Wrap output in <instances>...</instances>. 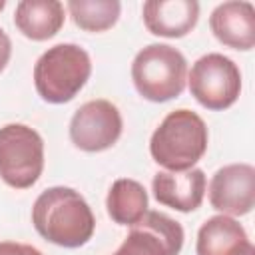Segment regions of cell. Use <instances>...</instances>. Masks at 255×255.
Wrapping results in <instances>:
<instances>
[{
	"label": "cell",
	"instance_id": "cell-13",
	"mask_svg": "<svg viewBox=\"0 0 255 255\" xmlns=\"http://www.w3.org/2000/svg\"><path fill=\"white\" fill-rule=\"evenodd\" d=\"M199 20L195 0H147L143 4V24L153 36L183 38Z\"/></svg>",
	"mask_w": 255,
	"mask_h": 255
},
{
	"label": "cell",
	"instance_id": "cell-5",
	"mask_svg": "<svg viewBox=\"0 0 255 255\" xmlns=\"http://www.w3.org/2000/svg\"><path fill=\"white\" fill-rule=\"evenodd\" d=\"M44 171V139L26 124L0 128V177L14 189L32 187Z\"/></svg>",
	"mask_w": 255,
	"mask_h": 255
},
{
	"label": "cell",
	"instance_id": "cell-6",
	"mask_svg": "<svg viewBox=\"0 0 255 255\" xmlns=\"http://www.w3.org/2000/svg\"><path fill=\"white\" fill-rule=\"evenodd\" d=\"M187 82L191 96L211 112L227 110L241 94V72L237 64L219 52L197 58Z\"/></svg>",
	"mask_w": 255,
	"mask_h": 255
},
{
	"label": "cell",
	"instance_id": "cell-8",
	"mask_svg": "<svg viewBox=\"0 0 255 255\" xmlns=\"http://www.w3.org/2000/svg\"><path fill=\"white\" fill-rule=\"evenodd\" d=\"M183 239L179 221L161 211H147L112 255H179Z\"/></svg>",
	"mask_w": 255,
	"mask_h": 255
},
{
	"label": "cell",
	"instance_id": "cell-9",
	"mask_svg": "<svg viewBox=\"0 0 255 255\" xmlns=\"http://www.w3.org/2000/svg\"><path fill=\"white\" fill-rule=\"evenodd\" d=\"M209 203L223 215H247L255 207V167L229 163L209 181Z\"/></svg>",
	"mask_w": 255,
	"mask_h": 255
},
{
	"label": "cell",
	"instance_id": "cell-19",
	"mask_svg": "<svg viewBox=\"0 0 255 255\" xmlns=\"http://www.w3.org/2000/svg\"><path fill=\"white\" fill-rule=\"evenodd\" d=\"M6 8V0H0V12Z\"/></svg>",
	"mask_w": 255,
	"mask_h": 255
},
{
	"label": "cell",
	"instance_id": "cell-1",
	"mask_svg": "<svg viewBox=\"0 0 255 255\" xmlns=\"http://www.w3.org/2000/svg\"><path fill=\"white\" fill-rule=\"evenodd\" d=\"M32 223L46 241L68 249L86 245L96 229L92 207L84 195L64 185L48 187L36 197Z\"/></svg>",
	"mask_w": 255,
	"mask_h": 255
},
{
	"label": "cell",
	"instance_id": "cell-12",
	"mask_svg": "<svg viewBox=\"0 0 255 255\" xmlns=\"http://www.w3.org/2000/svg\"><path fill=\"white\" fill-rule=\"evenodd\" d=\"M253 251L247 231L231 215H213L197 231V255H253Z\"/></svg>",
	"mask_w": 255,
	"mask_h": 255
},
{
	"label": "cell",
	"instance_id": "cell-15",
	"mask_svg": "<svg viewBox=\"0 0 255 255\" xmlns=\"http://www.w3.org/2000/svg\"><path fill=\"white\" fill-rule=\"evenodd\" d=\"M147 207V191L139 181L120 177L112 183L106 197V209L114 223L131 227L143 219Z\"/></svg>",
	"mask_w": 255,
	"mask_h": 255
},
{
	"label": "cell",
	"instance_id": "cell-3",
	"mask_svg": "<svg viewBox=\"0 0 255 255\" xmlns=\"http://www.w3.org/2000/svg\"><path fill=\"white\" fill-rule=\"evenodd\" d=\"M92 74V60L78 44H56L48 48L34 66V86L48 104L74 100Z\"/></svg>",
	"mask_w": 255,
	"mask_h": 255
},
{
	"label": "cell",
	"instance_id": "cell-14",
	"mask_svg": "<svg viewBox=\"0 0 255 255\" xmlns=\"http://www.w3.org/2000/svg\"><path fill=\"white\" fill-rule=\"evenodd\" d=\"M64 4L58 0H22L16 4L14 24L34 42L54 38L64 26Z\"/></svg>",
	"mask_w": 255,
	"mask_h": 255
},
{
	"label": "cell",
	"instance_id": "cell-7",
	"mask_svg": "<svg viewBox=\"0 0 255 255\" xmlns=\"http://www.w3.org/2000/svg\"><path fill=\"white\" fill-rule=\"evenodd\" d=\"M122 114L120 110L104 98L90 100L82 104L70 120V139L72 143L88 153H98L110 149L122 135Z\"/></svg>",
	"mask_w": 255,
	"mask_h": 255
},
{
	"label": "cell",
	"instance_id": "cell-18",
	"mask_svg": "<svg viewBox=\"0 0 255 255\" xmlns=\"http://www.w3.org/2000/svg\"><path fill=\"white\" fill-rule=\"evenodd\" d=\"M10 56H12V40H10V36L0 28V72L8 66Z\"/></svg>",
	"mask_w": 255,
	"mask_h": 255
},
{
	"label": "cell",
	"instance_id": "cell-10",
	"mask_svg": "<svg viewBox=\"0 0 255 255\" xmlns=\"http://www.w3.org/2000/svg\"><path fill=\"white\" fill-rule=\"evenodd\" d=\"M205 173L199 167L187 171H157L151 181L153 197L157 203L171 207L181 213L195 211L203 203L205 195Z\"/></svg>",
	"mask_w": 255,
	"mask_h": 255
},
{
	"label": "cell",
	"instance_id": "cell-11",
	"mask_svg": "<svg viewBox=\"0 0 255 255\" xmlns=\"http://www.w3.org/2000/svg\"><path fill=\"white\" fill-rule=\"evenodd\" d=\"M209 28L219 44L247 52L255 46V8L251 2H223L209 16Z\"/></svg>",
	"mask_w": 255,
	"mask_h": 255
},
{
	"label": "cell",
	"instance_id": "cell-16",
	"mask_svg": "<svg viewBox=\"0 0 255 255\" xmlns=\"http://www.w3.org/2000/svg\"><path fill=\"white\" fill-rule=\"evenodd\" d=\"M66 8L80 30L106 32L118 22L122 4L118 0H70Z\"/></svg>",
	"mask_w": 255,
	"mask_h": 255
},
{
	"label": "cell",
	"instance_id": "cell-17",
	"mask_svg": "<svg viewBox=\"0 0 255 255\" xmlns=\"http://www.w3.org/2000/svg\"><path fill=\"white\" fill-rule=\"evenodd\" d=\"M0 255H44L40 249L18 241H0Z\"/></svg>",
	"mask_w": 255,
	"mask_h": 255
},
{
	"label": "cell",
	"instance_id": "cell-4",
	"mask_svg": "<svg viewBox=\"0 0 255 255\" xmlns=\"http://www.w3.org/2000/svg\"><path fill=\"white\" fill-rule=\"evenodd\" d=\"M131 80L139 96L149 102L173 100L187 84L185 56L169 44H149L135 54Z\"/></svg>",
	"mask_w": 255,
	"mask_h": 255
},
{
	"label": "cell",
	"instance_id": "cell-2",
	"mask_svg": "<svg viewBox=\"0 0 255 255\" xmlns=\"http://www.w3.org/2000/svg\"><path fill=\"white\" fill-rule=\"evenodd\" d=\"M207 126L199 114L181 108L169 112L149 139V153L165 171H187L207 151Z\"/></svg>",
	"mask_w": 255,
	"mask_h": 255
}]
</instances>
